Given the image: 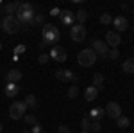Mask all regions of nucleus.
<instances>
[{
    "instance_id": "21",
    "label": "nucleus",
    "mask_w": 134,
    "mask_h": 133,
    "mask_svg": "<svg viewBox=\"0 0 134 133\" xmlns=\"http://www.w3.org/2000/svg\"><path fill=\"white\" fill-rule=\"evenodd\" d=\"M116 124H118V128L125 130V128H129V126H131V119H129V117H125V115H120V117L116 119Z\"/></svg>"
},
{
    "instance_id": "15",
    "label": "nucleus",
    "mask_w": 134,
    "mask_h": 133,
    "mask_svg": "<svg viewBox=\"0 0 134 133\" xmlns=\"http://www.w3.org/2000/svg\"><path fill=\"white\" fill-rule=\"evenodd\" d=\"M21 77H23V74H21L18 68H13V70H7V74H5L4 79H5V83H14V85H16Z\"/></svg>"
},
{
    "instance_id": "17",
    "label": "nucleus",
    "mask_w": 134,
    "mask_h": 133,
    "mask_svg": "<svg viewBox=\"0 0 134 133\" xmlns=\"http://www.w3.org/2000/svg\"><path fill=\"white\" fill-rule=\"evenodd\" d=\"M18 92H20V86H18V85H14V83H5V86H4L5 97H16Z\"/></svg>"
},
{
    "instance_id": "36",
    "label": "nucleus",
    "mask_w": 134,
    "mask_h": 133,
    "mask_svg": "<svg viewBox=\"0 0 134 133\" xmlns=\"http://www.w3.org/2000/svg\"><path fill=\"white\" fill-rule=\"evenodd\" d=\"M21 133H31V130H23V131H21Z\"/></svg>"
},
{
    "instance_id": "19",
    "label": "nucleus",
    "mask_w": 134,
    "mask_h": 133,
    "mask_svg": "<svg viewBox=\"0 0 134 133\" xmlns=\"http://www.w3.org/2000/svg\"><path fill=\"white\" fill-rule=\"evenodd\" d=\"M91 86H95L97 90H102V86H104V76L100 74V72H97L95 76H93V85Z\"/></svg>"
},
{
    "instance_id": "1",
    "label": "nucleus",
    "mask_w": 134,
    "mask_h": 133,
    "mask_svg": "<svg viewBox=\"0 0 134 133\" xmlns=\"http://www.w3.org/2000/svg\"><path fill=\"white\" fill-rule=\"evenodd\" d=\"M16 20L20 22V25H34V6L29 2H20V7L16 11Z\"/></svg>"
},
{
    "instance_id": "7",
    "label": "nucleus",
    "mask_w": 134,
    "mask_h": 133,
    "mask_svg": "<svg viewBox=\"0 0 134 133\" xmlns=\"http://www.w3.org/2000/svg\"><path fill=\"white\" fill-rule=\"evenodd\" d=\"M91 49L97 52V56H100V60H107V52H109V47L107 43L102 40H93L91 41Z\"/></svg>"
},
{
    "instance_id": "23",
    "label": "nucleus",
    "mask_w": 134,
    "mask_h": 133,
    "mask_svg": "<svg viewBox=\"0 0 134 133\" xmlns=\"http://www.w3.org/2000/svg\"><path fill=\"white\" fill-rule=\"evenodd\" d=\"M86 18H88V13L84 9H79L77 13H75V20L79 22V25H82L84 22H86Z\"/></svg>"
},
{
    "instance_id": "29",
    "label": "nucleus",
    "mask_w": 134,
    "mask_h": 133,
    "mask_svg": "<svg viewBox=\"0 0 134 133\" xmlns=\"http://www.w3.org/2000/svg\"><path fill=\"white\" fill-rule=\"evenodd\" d=\"M118 56H120L118 49H111V51L107 52V60H118Z\"/></svg>"
},
{
    "instance_id": "31",
    "label": "nucleus",
    "mask_w": 134,
    "mask_h": 133,
    "mask_svg": "<svg viewBox=\"0 0 134 133\" xmlns=\"http://www.w3.org/2000/svg\"><path fill=\"white\" fill-rule=\"evenodd\" d=\"M48 60H50V56H48V54H45V52H43L41 56H40V58H38V63H41V65H45V63H48Z\"/></svg>"
},
{
    "instance_id": "39",
    "label": "nucleus",
    "mask_w": 134,
    "mask_h": 133,
    "mask_svg": "<svg viewBox=\"0 0 134 133\" xmlns=\"http://www.w3.org/2000/svg\"><path fill=\"white\" fill-rule=\"evenodd\" d=\"M0 51H2V43H0Z\"/></svg>"
},
{
    "instance_id": "5",
    "label": "nucleus",
    "mask_w": 134,
    "mask_h": 133,
    "mask_svg": "<svg viewBox=\"0 0 134 133\" xmlns=\"http://www.w3.org/2000/svg\"><path fill=\"white\" fill-rule=\"evenodd\" d=\"M2 29L7 34H16V32H20V22L16 20V16H4L2 18Z\"/></svg>"
},
{
    "instance_id": "14",
    "label": "nucleus",
    "mask_w": 134,
    "mask_h": 133,
    "mask_svg": "<svg viewBox=\"0 0 134 133\" xmlns=\"http://www.w3.org/2000/svg\"><path fill=\"white\" fill-rule=\"evenodd\" d=\"M88 117H90V121H93V122H100L104 117H105V110L104 108H91L90 113H88Z\"/></svg>"
},
{
    "instance_id": "33",
    "label": "nucleus",
    "mask_w": 134,
    "mask_h": 133,
    "mask_svg": "<svg viewBox=\"0 0 134 133\" xmlns=\"http://www.w3.org/2000/svg\"><path fill=\"white\" fill-rule=\"evenodd\" d=\"M31 133H45V130H43V128L40 126V124H36V126H32Z\"/></svg>"
},
{
    "instance_id": "22",
    "label": "nucleus",
    "mask_w": 134,
    "mask_h": 133,
    "mask_svg": "<svg viewBox=\"0 0 134 133\" xmlns=\"http://www.w3.org/2000/svg\"><path fill=\"white\" fill-rule=\"evenodd\" d=\"M25 104L31 106V108H38V97H36L34 93H29L27 99H25Z\"/></svg>"
},
{
    "instance_id": "35",
    "label": "nucleus",
    "mask_w": 134,
    "mask_h": 133,
    "mask_svg": "<svg viewBox=\"0 0 134 133\" xmlns=\"http://www.w3.org/2000/svg\"><path fill=\"white\" fill-rule=\"evenodd\" d=\"M59 14H61V9H59V7H54V9H50V16H57V18H59Z\"/></svg>"
},
{
    "instance_id": "8",
    "label": "nucleus",
    "mask_w": 134,
    "mask_h": 133,
    "mask_svg": "<svg viewBox=\"0 0 134 133\" xmlns=\"http://www.w3.org/2000/svg\"><path fill=\"white\" fill-rule=\"evenodd\" d=\"M104 110H105V115L111 117V119H118V117L122 115V106H120L118 102H114V101H109Z\"/></svg>"
},
{
    "instance_id": "2",
    "label": "nucleus",
    "mask_w": 134,
    "mask_h": 133,
    "mask_svg": "<svg viewBox=\"0 0 134 133\" xmlns=\"http://www.w3.org/2000/svg\"><path fill=\"white\" fill-rule=\"evenodd\" d=\"M41 36H43V43L45 45H57V41L61 38V31L54 25V23H43L41 29Z\"/></svg>"
},
{
    "instance_id": "18",
    "label": "nucleus",
    "mask_w": 134,
    "mask_h": 133,
    "mask_svg": "<svg viewBox=\"0 0 134 133\" xmlns=\"http://www.w3.org/2000/svg\"><path fill=\"white\" fill-rule=\"evenodd\" d=\"M97 95H98V90L95 86H86V90H84V99L86 101H95Z\"/></svg>"
},
{
    "instance_id": "26",
    "label": "nucleus",
    "mask_w": 134,
    "mask_h": 133,
    "mask_svg": "<svg viewBox=\"0 0 134 133\" xmlns=\"http://www.w3.org/2000/svg\"><path fill=\"white\" fill-rule=\"evenodd\" d=\"M90 126H91V121H90V117L86 115L82 121H81V128H82V131H90Z\"/></svg>"
},
{
    "instance_id": "12",
    "label": "nucleus",
    "mask_w": 134,
    "mask_h": 133,
    "mask_svg": "<svg viewBox=\"0 0 134 133\" xmlns=\"http://www.w3.org/2000/svg\"><path fill=\"white\" fill-rule=\"evenodd\" d=\"M20 7V2H9V4H2V7H0V13L2 14H5V16H14L16 14V11Z\"/></svg>"
},
{
    "instance_id": "10",
    "label": "nucleus",
    "mask_w": 134,
    "mask_h": 133,
    "mask_svg": "<svg viewBox=\"0 0 134 133\" xmlns=\"http://www.w3.org/2000/svg\"><path fill=\"white\" fill-rule=\"evenodd\" d=\"M55 77L59 79V81H63V83H70V81H79V77L73 74L72 70H66V68H61V70H57L55 72Z\"/></svg>"
},
{
    "instance_id": "11",
    "label": "nucleus",
    "mask_w": 134,
    "mask_h": 133,
    "mask_svg": "<svg viewBox=\"0 0 134 133\" xmlns=\"http://www.w3.org/2000/svg\"><path fill=\"white\" fill-rule=\"evenodd\" d=\"M105 43H107V47L116 49V47L122 43V36H120L118 32H114V31H107L105 32Z\"/></svg>"
},
{
    "instance_id": "32",
    "label": "nucleus",
    "mask_w": 134,
    "mask_h": 133,
    "mask_svg": "<svg viewBox=\"0 0 134 133\" xmlns=\"http://www.w3.org/2000/svg\"><path fill=\"white\" fill-rule=\"evenodd\" d=\"M57 133H70V128L66 124H59L57 126Z\"/></svg>"
},
{
    "instance_id": "27",
    "label": "nucleus",
    "mask_w": 134,
    "mask_h": 133,
    "mask_svg": "<svg viewBox=\"0 0 134 133\" xmlns=\"http://www.w3.org/2000/svg\"><path fill=\"white\" fill-rule=\"evenodd\" d=\"M77 95H79V86L72 85V86L68 88V97H70V99H75Z\"/></svg>"
},
{
    "instance_id": "24",
    "label": "nucleus",
    "mask_w": 134,
    "mask_h": 133,
    "mask_svg": "<svg viewBox=\"0 0 134 133\" xmlns=\"http://www.w3.org/2000/svg\"><path fill=\"white\" fill-rule=\"evenodd\" d=\"M23 121H25L27 124H31V126H36V124H40V122H38V117H36V115H32V113H29V115L25 113V115H23Z\"/></svg>"
},
{
    "instance_id": "20",
    "label": "nucleus",
    "mask_w": 134,
    "mask_h": 133,
    "mask_svg": "<svg viewBox=\"0 0 134 133\" xmlns=\"http://www.w3.org/2000/svg\"><path fill=\"white\" fill-rule=\"evenodd\" d=\"M122 68L127 74H134V58H127L124 61V65H122Z\"/></svg>"
},
{
    "instance_id": "25",
    "label": "nucleus",
    "mask_w": 134,
    "mask_h": 133,
    "mask_svg": "<svg viewBox=\"0 0 134 133\" xmlns=\"http://www.w3.org/2000/svg\"><path fill=\"white\" fill-rule=\"evenodd\" d=\"M100 23H102V25H109V23H113V16H111L109 13H102V14H100Z\"/></svg>"
},
{
    "instance_id": "30",
    "label": "nucleus",
    "mask_w": 134,
    "mask_h": 133,
    "mask_svg": "<svg viewBox=\"0 0 134 133\" xmlns=\"http://www.w3.org/2000/svg\"><path fill=\"white\" fill-rule=\"evenodd\" d=\"M25 49H27L25 45H16V47H14V52H13V56H20V54H23Z\"/></svg>"
},
{
    "instance_id": "34",
    "label": "nucleus",
    "mask_w": 134,
    "mask_h": 133,
    "mask_svg": "<svg viewBox=\"0 0 134 133\" xmlns=\"http://www.w3.org/2000/svg\"><path fill=\"white\" fill-rule=\"evenodd\" d=\"M43 23V14H34V25Z\"/></svg>"
},
{
    "instance_id": "40",
    "label": "nucleus",
    "mask_w": 134,
    "mask_h": 133,
    "mask_svg": "<svg viewBox=\"0 0 134 133\" xmlns=\"http://www.w3.org/2000/svg\"><path fill=\"white\" fill-rule=\"evenodd\" d=\"M0 27H2V20H0Z\"/></svg>"
},
{
    "instance_id": "37",
    "label": "nucleus",
    "mask_w": 134,
    "mask_h": 133,
    "mask_svg": "<svg viewBox=\"0 0 134 133\" xmlns=\"http://www.w3.org/2000/svg\"><path fill=\"white\" fill-rule=\"evenodd\" d=\"M2 130H4V126H2V122H0V133H2Z\"/></svg>"
},
{
    "instance_id": "16",
    "label": "nucleus",
    "mask_w": 134,
    "mask_h": 133,
    "mask_svg": "<svg viewBox=\"0 0 134 133\" xmlns=\"http://www.w3.org/2000/svg\"><path fill=\"white\" fill-rule=\"evenodd\" d=\"M59 20H61L63 25H70V27H72L73 22H75V14H73L72 11H61V14H59Z\"/></svg>"
},
{
    "instance_id": "13",
    "label": "nucleus",
    "mask_w": 134,
    "mask_h": 133,
    "mask_svg": "<svg viewBox=\"0 0 134 133\" xmlns=\"http://www.w3.org/2000/svg\"><path fill=\"white\" fill-rule=\"evenodd\" d=\"M113 27L118 31V34H120L122 31H127L129 22H127V18H125V16H122V14H120V16H114V18H113Z\"/></svg>"
},
{
    "instance_id": "4",
    "label": "nucleus",
    "mask_w": 134,
    "mask_h": 133,
    "mask_svg": "<svg viewBox=\"0 0 134 133\" xmlns=\"http://www.w3.org/2000/svg\"><path fill=\"white\" fill-rule=\"evenodd\" d=\"M27 113V104L25 101H14L9 106V117L18 121V119H23V115Z\"/></svg>"
},
{
    "instance_id": "9",
    "label": "nucleus",
    "mask_w": 134,
    "mask_h": 133,
    "mask_svg": "<svg viewBox=\"0 0 134 133\" xmlns=\"http://www.w3.org/2000/svg\"><path fill=\"white\" fill-rule=\"evenodd\" d=\"M48 56H50V60H55L57 63H64L66 61V51L63 49L61 45H54Z\"/></svg>"
},
{
    "instance_id": "28",
    "label": "nucleus",
    "mask_w": 134,
    "mask_h": 133,
    "mask_svg": "<svg viewBox=\"0 0 134 133\" xmlns=\"http://www.w3.org/2000/svg\"><path fill=\"white\" fill-rule=\"evenodd\" d=\"M102 130V124L100 122H93L91 121V126H90V133H98Z\"/></svg>"
},
{
    "instance_id": "3",
    "label": "nucleus",
    "mask_w": 134,
    "mask_h": 133,
    "mask_svg": "<svg viewBox=\"0 0 134 133\" xmlns=\"http://www.w3.org/2000/svg\"><path fill=\"white\" fill-rule=\"evenodd\" d=\"M98 60V56H97V52L93 51L91 47H88V49H84V51L79 52V56H77V61L81 67H91L95 65V61Z\"/></svg>"
},
{
    "instance_id": "6",
    "label": "nucleus",
    "mask_w": 134,
    "mask_h": 133,
    "mask_svg": "<svg viewBox=\"0 0 134 133\" xmlns=\"http://www.w3.org/2000/svg\"><path fill=\"white\" fill-rule=\"evenodd\" d=\"M86 27L84 25H79V23H73L70 27V38H72L75 43H81V41L86 40Z\"/></svg>"
},
{
    "instance_id": "38",
    "label": "nucleus",
    "mask_w": 134,
    "mask_h": 133,
    "mask_svg": "<svg viewBox=\"0 0 134 133\" xmlns=\"http://www.w3.org/2000/svg\"><path fill=\"white\" fill-rule=\"evenodd\" d=\"M81 133H90V131H81Z\"/></svg>"
}]
</instances>
